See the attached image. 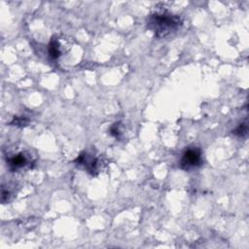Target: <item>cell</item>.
I'll return each mask as SVG.
<instances>
[{"label":"cell","instance_id":"6da1fadb","mask_svg":"<svg viewBox=\"0 0 249 249\" xmlns=\"http://www.w3.org/2000/svg\"><path fill=\"white\" fill-rule=\"evenodd\" d=\"M182 25L180 17L167 13L157 12L147 18V27L158 38H164L177 31Z\"/></svg>","mask_w":249,"mask_h":249},{"label":"cell","instance_id":"7a4b0ae2","mask_svg":"<svg viewBox=\"0 0 249 249\" xmlns=\"http://www.w3.org/2000/svg\"><path fill=\"white\" fill-rule=\"evenodd\" d=\"M201 151L197 147H190L186 149L180 160V167L190 171L201 164Z\"/></svg>","mask_w":249,"mask_h":249},{"label":"cell","instance_id":"3957f363","mask_svg":"<svg viewBox=\"0 0 249 249\" xmlns=\"http://www.w3.org/2000/svg\"><path fill=\"white\" fill-rule=\"evenodd\" d=\"M75 162L79 165H84L85 169L92 175H96L98 172H100V169H101L100 159L96 158L93 155L89 154L87 152L82 153L75 160Z\"/></svg>","mask_w":249,"mask_h":249},{"label":"cell","instance_id":"277c9868","mask_svg":"<svg viewBox=\"0 0 249 249\" xmlns=\"http://www.w3.org/2000/svg\"><path fill=\"white\" fill-rule=\"evenodd\" d=\"M32 160L24 152H18L7 158V164L12 171H18L31 166Z\"/></svg>","mask_w":249,"mask_h":249},{"label":"cell","instance_id":"5b68a950","mask_svg":"<svg viewBox=\"0 0 249 249\" xmlns=\"http://www.w3.org/2000/svg\"><path fill=\"white\" fill-rule=\"evenodd\" d=\"M49 55L52 59H57L60 56L61 50H60V44L57 41L56 38H53L49 44Z\"/></svg>","mask_w":249,"mask_h":249},{"label":"cell","instance_id":"8992f818","mask_svg":"<svg viewBox=\"0 0 249 249\" xmlns=\"http://www.w3.org/2000/svg\"><path fill=\"white\" fill-rule=\"evenodd\" d=\"M247 130H248V126H247V124H240L232 132L237 135V136H244L246 133H247Z\"/></svg>","mask_w":249,"mask_h":249},{"label":"cell","instance_id":"52a82bcc","mask_svg":"<svg viewBox=\"0 0 249 249\" xmlns=\"http://www.w3.org/2000/svg\"><path fill=\"white\" fill-rule=\"evenodd\" d=\"M28 123V120L25 119L24 117H21V118H15L12 122V124H15V125H25L26 124Z\"/></svg>","mask_w":249,"mask_h":249}]
</instances>
